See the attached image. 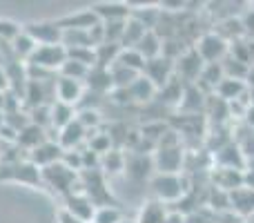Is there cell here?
Wrapping results in <instances>:
<instances>
[{
	"mask_svg": "<svg viewBox=\"0 0 254 223\" xmlns=\"http://www.w3.org/2000/svg\"><path fill=\"white\" fill-rule=\"evenodd\" d=\"M56 221H58V223H85V221H80L78 217L71 215V212H67L65 208H58V212H56Z\"/></svg>",
	"mask_w": 254,
	"mask_h": 223,
	"instance_id": "8d00e7d4",
	"label": "cell"
},
{
	"mask_svg": "<svg viewBox=\"0 0 254 223\" xmlns=\"http://www.w3.org/2000/svg\"><path fill=\"white\" fill-rule=\"evenodd\" d=\"M114 65H123V67H127V70H134V72H138V74H143L145 58L140 56V54L136 52L134 47H129V49H121V54H119V58H116Z\"/></svg>",
	"mask_w": 254,
	"mask_h": 223,
	"instance_id": "f546056e",
	"label": "cell"
},
{
	"mask_svg": "<svg viewBox=\"0 0 254 223\" xmlns=\"http://www.w3.org/2000/svg\"><path fill=\"white\" fill-rule=\"evenodd\" d=\"M63 208H65L67 212H71L74 217H78L80 221L92 223L98 206L83 192V190H80V192H74V194H69V197L63 199Z\"/></svg>",
	"mask_w": 254,
	"mask_h": 223,
	"instance_id": "7c38bea8",
	"label": "cell"
},
{
	"mask_svg": "<svg viewBox=\"0 0 254 223\" xmlns=\"http://www.w3.org/2000/svg\"><path fill=\"white\" fill-rule=\"evenodd\" d=\"M40 181H43L45 188H49L54 194L58 197H69L74 192H80V174L78 172H71L69 167H65L61 161L54 163L49 167L40 170Z\"/></svg>",
	"mask_w": 254,
	"mask_h": 223,
	"instance_id": "7a4b0ae2",
	"label": "cell"
},
{
	"mask_svg": "<svg viewBox=\"0 0 254 223\" xmlns=\"http://www.w3.org/2000/svg\"><path fill=\"white\" fill-rule=\"evenodd\" d=\"M149 29H145L138 20L134 18H127L125 22V29H123V38H121V49H129V47H136V45L143 40V36L147 34Z\"/></svg>",
	"mask_w": 254,
	"mask_h": 223,
	"instance_id": "cb8c5ba5",
	"label": "cell"
},
{
	"mask_svg": "<svg viewBox=\"0 0 254 223\" xmlns=\"http://www.w3.org/2000/svg\"><path fill=\"white\" fill-rule=\"evenodd\" d=\"M7 98H9V94L0 92V112H4V110H7Z\"/></svg>",
	"mask_w": 254,
	"mask_h": 223,
	"instance_id": "60d3db41",
	"label": "cell"
},
{
	"mask_svg": "<svg viewBox=\"0 0 254 223\" xmlns=\"http://www.w3.org/2000/svg\"><path fill=\"white\" fill-rule=\"evenodd\" d=\"M223 78H225V74H223V65H221V63H205L196 85H207L210 89H216V85Z\"/></svg>",
	"mask_w": 254,
	"mask_h": 223,
	"instance_id": "83f0119b",
	"label": "cell"
},
{
	"mask_svg": "<svg viewBox=\"0 0 254 223\" xmlns=\"http://www.w3.org/2000/svg\"><path fill=\"white\" fill-rule=\"evenodd\" d=\"M54 94H56L58 103H65V105L76 107L80 103L85 94V83L80 80H71V78H63V76H56V83H54Z\"/></svg>",
	"mask_w": 254,
	"mask_h": 223,
	"instance_id": "4fadbf2b",
	"label": "cell"
},
{
	"mask_svg": "<svg viewBox=\"0 0 254 223\" xmlns=\"http://www.w3.org/2000/svg\"><path fill=\"white\" fill-rule=\"evenodd\" d=\"M94 52H96V65L98 67H107L110 70L112 65L116 63V58H119L121 54V45H98V47H94Z\"/></svg>",
	"mask_w": 254,
	"mask_h": 223,
	"instance_id": "4dcf8cb0",
	"label": "cell"
},
{
	"mask_svg": "<svg viewBox=\"0 0 254 223\" xmlns=\"http://www.w3.org/2000/svg\"><path fill=\"white\" fill-rule=\"evenodd\" d=\"M250 107H254V89H250V103H248Z\"/></svg>",
	"mask_w": 254,
	"mask_h": 223,
	"instance_id": "b9f144b4",
	"label": "cell"
},
{
	"mask_svg": "<svg viewBox=\"0 0 254 223\" xmlns=\"http://www.w3.org/2000/svg\"><path fill=\"white\" fill-rule=\"evenodd\" d=\"M94 13H96L98 22H121V20H127L131 16V4L129 2H119V0H103V2H94L92 7Z\"/></svg>",
	"mask_w": 254,
	"mask_h": 223,
	"instance_id": "30bf717a",
	"label": "cell"
},
{
	"mask_svg": "<svg viewBox=\"0 0 254 223\" xmlns=\"http://www.w3.org/2000/svg\"><path fill=\"white\" fill-rule=\"evenodd\" d=\"M92 223H123V212L116 206H101L96 208Z\"/></svg>",
	"mask_w": 254,
	"mask_h": 223,
	"instance_id": "836d02e7",
	"label": "cell"
},
{
	"mask_svg": "<svg viewBox=\"0 0 254 223\" xmlns=\"http://www.w3.org/2000/svg\"><path fill=\"white\" fill-rule=\"evenodd\" d=\"M22 31L29 34L36 40V45H61L63 29L56 25V20H34L22 25Z\"/></svg>",
	"mask_w": 254,
	"mask_h": 223,
	"instance_id": "52a82bcc",
	"label": "cell"
},
{
	"mask_svg": "<svg viewBox=\"0 0 254 223\" xmlns=\"http://www.w3.org/2000/svg\"><path fill=\"white\" fill-rule=\"evenodd\" d=\"M87 74H89V67L80 65V63H76V61H69V58H67L65 65L58 70V76H63V78H71V80H80V83H85Z\"/></svg>",
	"mask_w": 254,
	"mask_h": 223,
	"instance_id": "1f68e13d",
	"label": "cell"
},
{
	"mask_svg": "<svg viewBox=\"0 0 254 223\" xmlns=\"http://www.w3.org/2000/svg\"><path fill=\"white\" fill-rule=\"evenodd\" d=\"M85 89L87 92H94V94H110L112 89H114V85H112V74L107 67H98L94 65L92 70H89L87 78H85Z\"/></svg>",
	"mask_w": 254,
	"mask_h": 223,
	"instance_id": "e0dca14e",
	"label": "cell"
},
{
	"mask_svg": "<svg viewBox=\"0 0 254 223\" xmlns=\"http://www.w3.org/2000/svg\"><path fill=\"white\" fill-rule=\"evenodd\" d=\"M22 27L18 25V22L13 20H7V18H0V40H7V43H11L13 38H16L18 34H20Z\"/></svg>",
	"mask_w": 254,
	"mask_h": 223,
	"instance_id": "e575fe53",
	"label": "cell"
},
{
	"mask_svg": "<svg viewBox=\"0 0 254 223\" xmlns=\"http://www.w3.org/2000/svg\"><path fill=\"white\" fill-rule=\"evenodd\" d=\"M9 89H11V83H9V76H7V72H4V67L0 65V92L9 94Z\"/></svg>",
	"mask_w": 254,
	"mask_h": 223,
	"instance_id": "74e56055",
	"label": "cell"
},
{
	"mask_svg": "<svg viewBox=\"0 0 254 223\" xmlns=\"http://www.w3.org/2000/svg\"><path fill=\"white\" fill-rule=\"evenodd\" d=\"M4 125V112H0V127Z\"/></svg>",
	"mask_w": 254,
	"mask_h": 223,
	"instance_id": "7bdbcfd3",
	"label": "cell"
},
{
	"mask_svg": "<svg viewBox=\"0 0 254 223\" xmlns=\"http://www.w3.org/2000/svg\"><path fill=\"white\" fill-rule=\"evenodd\" d=\"M241 27H243V34L248 36V38L254 40V9L248 7L246 11H243L241 16Z\"/></svg>",
	"mask_w": 254,
	"mask_h": 223,
	"instance_id": "d590c367",
	"label": "cell"
},
{
	"mask_svg": "<svg viewBox=\"0 0 254 223\" xmlns=\"http://www.w3.org/2000/svg\"><path fill=\"white\" fill-rule=\"evenodd\" d=\"M56 141L65 152H69V149H80V145L87 141V132H85V127L80 125L78 121H71L69 125H65L63 130H58Z\"/></svg>",
	"mask_w": 254,
	"mask_h": 223,
	"instance_id": "9a60e30c",
	"label": "cell"
},
{
	"mask_svg": "<svg viewBox=\"0 0 254 223\" xmlns=\"http://www.w3.org/2000/svg\"><path fill=\"white\" fill-rule=\"evenodd\" d=\"M179 110L185 114H196L198 110H203V92L198 89L196 83L183 87V94H181V101H179Z\"/></svg>",
	"mask_w": 254,
	"mask_h": 223,
	"instance_id": "44dd1931",
	"label": "cell"
},
{
	"mask_svg": "<svg viewBox=\"0 0 254 223\" xmlns=\"http://www.w3.org/2000/svg\"><path fill=\"white\" fill-rule=\"evenodd\" d=\"M149 188L154 192V199H158L167 206L172 201H179L185 194V181L181 174H158V172H154L152 179H149Z\"/></svg>",
	"mask_w": 254,
	"mask_h": 223,
	"instance_id": "3957f363",
	"label": "cell"
},
{
	"mask_svg": "<svg viewBox=\"0 0 254 223\" xmlns=\"http://www.w3.org/2000/svg\"><path fill=\"white\" fill-rule=\"evenodd\" d=\"M56 25L61 27L63 31L65 29H78V31H89L92 27L98 25V18L92 9H80V11L67 13V16L56 18Z\"/></svg>",
	"mask_w": 254,
	"mask_h": 223,
	"instance_id": "5bb4252c",
	"label": "cell"
},
{
	"mask_svg": "<svg viewBox=\"0 0 254 223\" xmlns=\"http://www.w3.org/2000/svg\"><path fill=\"white\" fill-rule=\"evenodd\" d=\"M65 61H67V49L63 45H38L25 65H34L40 67V70L52 72V74H58V70L65 65Z\"/></svg>",
	"mask_w": 254,
	"mask_h": 223,
	"instance_id": "5b68a950",
	"label": "cell"
},
{
	"mask_svg": "<svg viewBox=\"0 0 254 223\" xmlns=\"http://www.w3.org/2000/svg\"><path fill=\"white\" fill-rule=\"evenodd\" d=\"M154 172L158 174H181L183 167V149H181L179 132L170 130L158 139L156 149L152 154Z\"/></svg>",
	"mask_w": 254,
	"mask_h": 223,
	"instance_id": "6da1fadb",
	"label": "cell"
},
{
	"mask_svg": "<svg viewBox=\"0 0 254 223\" xmlns=\"http://www.w3.org/2000/svg\"><path fill=\"white\" fill-rule=\"evenodd\" d=\"M246 92H248L246 83H243V80H234V78H223L214 89L216 96H219L221 101H225V103L241 101Z\"/></svg>",
	"mask_w": 254,
	"mask_h": 223,
	"instance_id": "ffe728a7",
	"label": "cell"
},
{
	"mask_svg": "<svg viewBox=\"0 0 254 223\" xmlns=\"http://www.w3.org/2000/svg\"><path fill=\"white\" fill-rule=\"evenodd\" d=\"M63 152H65V149L58 145L56 139H47L45 143H40L38 148L31 149V152L27 154V158H29L36 167H40V170H43V167H49V165H54V163L61 161Z\"/></svg>",
	"mask_w": 254,
	"mask_h": 223,
	"instance_id": "8fae6325",
	"label": "cell"
},
{
	"mask_svg": "<svg viewBox=\"0 0 254 223\" xmlns=\"http://www.w3.org/2000/svg\"><path fill=\"white\" fill-rule=\"evenodd\" d=\"M196 54L203 58V63H221L230 52V43L221 38L216 31H205L198 36L196 45H194Z\"/></svg>",
	"mask_w": 254,
	"mask_h": 223,
	"instance_id": "8992f818",
	"label": "cell"
},
{
	"mask_svg": "<svg viewBox=\"0 0 254 223\" xmlns=\"http://www.w3.org/2000/svg\"><path fill=\"white\" fill-rule=\"evenodd\" d=\"M71 121H76V107L65 105V103L54 101L49 105V130H63L65 125H69Z\"/></svg>",
	"mask_w": 254,
	"mask_h": 223,
	"instance_id": "ac0fdd59",
	"label": "cell"
},
{
	"mask_svg": "<svg viewBox=\"0 0 254 223\" xmlns=\"http://www.w3.org/2000/svg\"><path fill=\"white\" fill-rule=\"evenodd\" d=\"M36 47H38V45H36V40L31 38L29 34H25V31H22V29H20V34H18L16 38L11 40L13 56H16L20 63H27V61H29V58H31V54L36 52Z\"/></svg>",
	"mask_w": 254,
	"mask_h": 223,
	"instance_id": "d4e9b609",
	"label": "cell"
},
{
	"mask_svg": "<svg viewBox=\"0 0 254 223\" xmlns=\"http://www.w3.org/2000/svg\"><path fill=\"white\" fill-rule=\"evenodd\" d=\"M49 139L47 130L40 125H34V123H29V125L25 127V130L18 132V139H16V145L22 149V152L29 154L34 148H38L40 143H45V141Z\"/></svg>",
	"mask_w": 254,
	"mask_h": 223,
	"instance_id": "2e32d148",
	"label": "cell"
},
{
	"mask_svg": "<svg viewBox=\"0 0 254 223\" xmlns=\"http://www.w3.org/2000/svg\"><path fill=\"white\" fill-rule=\"evenodd\" d=\"M0 181H16L31 188H40V167H36L29 158H22L18 163H0Z\"/></svg>",
	"mask_w": 254,
	"mask_h": 223,
	"instance_id": "277c9868",
	"label": "cell"
},
{
	"mask_svg": "<svg viewBox=\"0 0 254 223\" xmlns=\"http://www.w3.org/2000/svg\"><path fill=\"white\" fill-rule=\"evenodd\" d=\"M154 170L152 156H143V154H136L134 158L125 163V172L134 179H147V174Z\"/></svg>",
	"mask_w": 254,
	"mask_h": 223,
	"instance_id": "484cf974",
	"label": "cell"
},
{
	"mask_svg": "<svg viewBox=\"0 0 254 223\" xmlns=\"http://www.w3.org/2000/svg\"><path fill=\"white\" fill-rule=\"evenodd\" d=\"M143 76L147 80H152L156 89H163L172 78H174V63L167 61L165 56H158V58H154V61H147L143 67Z\"/></svg>",
	"mask_w": 254,
	"mask_h": 223,
	"instance_id": "ba28073f",
	"label": "cell"
},
{
	"mask_svg": "<svg viewBox=\"0 0 254 223\" xmlns=\"http://www.w3.org/2000/svg\"><path fill=\"white\" fill-rule=\"evenodd\" d=\"M246 121L250 123V127L254 130V107H250V105L246 107Z\"/></svg>",
	"mask_w": 254,
	"mask_h": 223,
	"instance_id": "ab89813d",
	"label": "cell"
},
{
	"mask_svg": "<svg viewBox=\"0 0 254 223\" xmlns=\"http://www.w3.org/2000/svg\"><path fill=\"white\" fill-rule=\"evenodd\" d=\"M214 179L225 190H241L243 183H246V176L241 174V170H230V167H221Z\"/></svg>",
	"mask_w": 254,
	"mask_h": 223,
	"instance_id": "f1b7e54d",
	"label": "cell"
},
{
	"mask_svg": "<svg viewBox=\"0 0 254 223\" xmlns=\"http://www.w3.org/2000/svg\"><path fill=\"white\" fill-rule=\"evenodd\" d=\"M167 215V206L158 199H152V201L143 203V208L138 210V217H136V223H165Z\"/></svg>",
	"mask_w": 254,
	"mask_h": 223,
	"instance_id": "d6986e66",
	"label": "cell"
},
{
	"mask_svg": "<svg viewBox=\"0 0 254 223\" xmlns=\"http://www.w3.org/2000/svg\"><path fill=\"white\" fill-rule=\"evenodd\" d=\"M165 223H185V217L179 215V212H170V215H167V219H165Z\"/></svg>",
	"mask_w": 254,
	"mask_h": 223,
	"instance_id": "f35d334b",
	"label": "cell"
},
{
	"mask_svg": "<svg viewBox=\"0 0 254 223\" xmlns=\"http://www.w3.org/2000/svg\"><path fill=\"white\" fill-rule=\"evenodd\" d=\"M134 49L145 58V63L154 61V58H158V56H161V52H163V40L158 38L154 31H147V34L143 36V40H140Z\"/></svg>",
	"mask_w": 254,
	"mask_h": 223,
	"instance_id": "603a6c76",
	"label": "cell"
},
{
	"mask_svg": "<svg viewBox=\"0 0 254 223\" xmlns=\"http://www.w3.org/2000/svg\"><path fill=\"white\" fill-rule=\"evenodd\" d=\"M76 121L85 127V132H96L103 125V116L98 110H76Z\"/></svg>",
	"mask_w": 254,
	"mask_h": 223,
	"instance_id": "d6a6232c",
	"label": "cell"
},
{
	"mask_svg": "<svg viewBox=\"0 0 254 223\" xmlns=\"http://www.w3.org/2000/svg\"><path fill=\"white\" fill-rule=\"evenodd\" d=\"M125 154L121 149H110L101 156V170L103 174H121V172H125Z\"/></svg>",
	"mask_w": 254,
	"mask_h": 223,
	"instance_id": "4316f807",
	"label": "cell"
},
{
	"mask_svg": "<svg viewBox=\"0 0 254 223\" xmlns=\"http://www.w3.org/2000/svg\"><path fill=\"white\" fill-rule=\"evenodd\" d=\"M156 94H158V89L154 87L152 80H147L143 74L129 85L131 103H140V105H143V103H149L152 98H156Z\"/></svg>",
	"mask_w": 254,
	"mask_h": 223,
	"instance_id": "7402d4cb",
	"label": "cell"
},
{
	"mask_svg": "<svg viewBox=\"0 0 254 223\" xmlns=\"http://www.w3.org/2000/svg\"><path fill=\"white\" fill-rule=\"evenodd\" d=\"M203 65H205V63H203V58L196 54V49L190 47V49H185L179 58H176L174 72H179L181 78H185L188 80V85H192V83H196L198 76H201Z\"/></svg>",
	"mask_w": 254,
	"mask_h": 223,
	"instance_id": "9c48e42d",
	"label": "cell"
}]
</instances>
